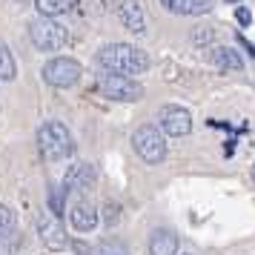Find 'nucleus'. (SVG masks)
I'll list each match as a JSON object with an SVG mask.
<instances>
[{"label": "nucleus", "instance_id": "7ed1b4c3", "mask_svg": "<svg viewBox=\"0 0 255 255\" xmlns=\"http://www.w3.org/2000/svg\"><path fill=\"white\" fill-rule=\"evenodd\" d=\"M132 149L138 152L140 161L161 163L163 158H166V138H163V132L158 127L143 124V127H138L135 135H132Z\"/></svg>", "mask_w": 255, "mask_h": 255}, {"label": "nucleus", "instance_id": "aec40b11", "mask_svg": "<svg viewBox=\"0 0 255 255\" xmlns=\"http://www.w3.org/2000/svg\"><path fill=\"white\" fill-rule=\"evenodd\" d=\"M106 224H118V218H121V207L118 204H106Z\"/></svg>", "mask_w": 255, "mask_h": 255}, {"label": "nucleus", "instance_id": "ddd939ff", "mask_svg": "<svg viewBox=\"0 0 255 255\" xmlns=\"http://www.w3.org/2000/svg\"><path fill=\"white\" fill-rule=\"evenodd\" d=\"M178 253V235L172 230H155L149 238V255H175Z\"/></svg>", "mask_w": 255, "mask_h": 255}, {"label": "nucleus", "instance_id": "f8f14e48", "mask_svg": "<svg viewBox=\"0 0 255 255\" xmlns=\"http://www.w3.org/2000/svg\"><path fill=\"white\" fill-rule=\"evenodd\" d=\"M163 9L172 14H207L215 0H161Z\"/></svg>", "mask_w": 255, "mask_h": 255}, {"label": "nucleus", "instance_id": "20e7f679", "mask_svg": "<svg viewBox=\"0 0 255 255\" xmlns=\"http://www.w3.org/2000/svg\"><path fill=\"white\" fill-rule=\"evenodd\" d=\"M29 37L40 52H58V49L66 46V29L55 20V17H37L35 23L29 26Z\"/></svg>", "mask_w": 255, "mask_h": 255}, {"label": "nucleus", "instance_id": "a878e982", "mask_svg": "<svg viewBox=\"0 0 255 255\" xmlns=\"http://www.w3.org/2000/svg\"><path fill=\"white\" fill-rule=\"evenodd\" d=\"M230 3H241V0H230Z\"/></svg>", "mask_w": 255, "mask_h": 255}, {"label": "nucleus", "instance_id": "dca6fc26", "mask_svg": "<svg viewBox=\"0 0 255 255\" xmlns=\"http://www.w3.org/2000/svg\"><path fill=\"white\" fill-rule=\"evenodd\" d=\"M17 78V63H14L12 49L0 40V81H14Z\"/></svg>", "mask_w": 255, "mask_h": 255}, {"label": "nucleus", "instance_id": "423d86ee", "mask_svg": "<svg viewBox=\"0 0 255 255\" xmlns=\"http://www.w3.org/2000/svg\"><path fill=\"white\" fill-rule=\"evenodd\" d=\"M43 81L58 89H69L81 81V63L75 58H52L43 66Z\"/></svg>", "mask_w": 255, "mask_h": 255}, {"label": "nucleus", "instance_id": "6ab92c4d", "mask_svg": "<svg viewBox=\"0 0 255 255\" xmlns=\"http://www.w3.org/2000/svg\"><path fill=\"white\" fill-rule=\"evenodd\" d=\"M235 20H238L241 26H250L253 23V12H250L247 6H238V9H235Z\"/></svg>", "mask_w": 255, "mask_h": 255}, {"label": "nucleus", "instance_id": "5701e85b", "mask_svg": "<svg viewBox=\"0 0 255 255\" xmlns=\"http://www.w3.org/2000/svg\"><path fill=\"white\" fill-rule=\"evenodd\" d=\"M238 43H241V46H244V49H247V52H250V55L255 58V46L250 43V40H247V37H238Z\"/></svg>", "mask_w": 255, "mask_h": 255}, {"label": "nucleus", "instance_id": "4be33fe9", "mask_svg": "<svg viewBox=\"0 0 255 255\" xmlns=\"http://www.w3.org/2000/svg\"><path fill=\"white\" fill-rule=\"evenodd\" d=\"M75 253H78V255H92V253H89V247H86L83 241H75Z\"/></svg>", "mask_w": 255, "mask_h": 255}, {"label": "nucleus", "instance_id": "f03ea898", "mask_svg": "<svg viewBox=\"0 0 255 255\" xmlns=\"http://www.w3.org/2000/svg\"><path fill=\"white\" fill-rule=\"evenodd\" d=\"M37 146L43 152V158L60 161V158H69L72 155L75 140H72V132L60 121H46L43 127L37 129Z\"/></svg>", "mask_w": 255, "mask_h": 255}, {"label": "nucleus", "instance_id": "f3484780", "mask_svg": "<svg viewBox=\"0 0 255 255\" xmlns=\"http://www.w3.org/2000/svg\"><path fill=\"white\" fill-rule=\"evenodd\" d=\"M14 224H17L14 212L6 207V204H0V235H9V232H14Z\"/></svg>", "mask_w": 255, "mask_h": 255}, {"label": "nucleus", "instance_id": "412c9836", "mask_svg": "<svg viewBox=\"0 0 255 255\" xmlns=\"http://www.w3.org/2000/svg\"><path fill=\"white\" fill-rule=\"evenodd\" d=\"M0 255H12V241H9V235H0Z\"/></svg>", "mask_w": 255, "mask_h": 255}, {"label": "nucleus", "instance_id": "1a4fd4ad", "mask_svg": "<svg viewBox=\"0 0 255 255\" xmlns=\"http://www.w3.org/2000/svg\"><path fill=\"white\" fill-rule=\"evenodd\" d=\"M95 186V166L92 163H75L63 178V192H89Z\"/></svg>", "mask_w": 255, "mask_h": 255}, {"label": "nucleus", "instance_id": "393cba45", "mask_svg": "<svg viewBox=\"0 0 255 255\" xmlns=\"http://www.w3.org/2000/svg\"><path fill=\"white\" fill-rule=\"evenodd\" d=\"M253 181H255V163H253Z\"/></svg>", "mask_w": 255, "mask_h": 255}, {"label": "nucleus", "instance_id": "f257e3e1", "mask_svg": "<svg viewBox=\"0 0 255 255\" xmlns=\"http://www.w3.org/2000/svg\"><path fill=\"white\" fill-rule=\"evenodd\" d=\"M98 63L112 75H140V72L149 69V55L138 46H129V43H109L98 52Z\"/></svg>", "mask_w": 255, "mask_h": 255}, {"label": "nucleus", "instance_id": "2eb2a0df", "mask_svg": "<svg viewBox=\"0 0 255 255\" xmlns=\"http://www.w3.org/2000/svg\"><path fill=\"white\" fill-rule=\"evenodd\" d=\"M78 6V0H35V9L40 12V17H58L66 14Z\"/></svg>", "mask_w": 255, "mask_h": 255}, {"label": "nucleus", "instance_id": "0eeeda50", "mask_svg": "<svg viewBox=\"0 0 255 255\" xmlns=\"http://www.w3.org/2000/svg\"><path fill=\"white\" fill-rule=\"evenodd\" d=\"M158 129L169 138H184L192 132V115L186 112L184 106H161L158 112Z\"/></svg>", "mask_w": 255, "mask_h": 255}, {"label": "nucleus", "instance_id": "9b49d317", "mask_svg": "<svg viewBox=\"0 0 255 255\" xmlns=\"http://www.w3.org/2000/svg\"><path fill=\"white\" fill-rule=\"evenodd\" d=\"M69 221H72V227L78 232H89L98 227V209H95V204H89V201H75L69 209Z\"/></svg>", "mask_w": 255, "mask_h": 255}, {"label": "nucleus", "instance_id": "a211bd4d", "mask_svg": "<svg viewBox=\"0 0 255 255\" xmlns=\"http://www.w3.org/2000/svg\"><path fill=\"white\" fill-rule=\"evenodd\" d=\"M63 195H66L63 189H52V192H49V212H52L55 218L63 215Z\"/></svg>", "mask_w": 255, "mask_h": 255}, {"label": "nucleus", "instance_id": "39448f33", "mask_svg": "<svg viewBox=\"0 0 255 255\" xmlns=\"http://www.w3.org/2000/svg\"><path fill=\"white\" fill-rule=\"evenodd\" d=\"M98 86H101V92L106 95V98H112V101H127V104H132V101H138V98H143V86H140L135 78H127V75H104V78H98Z\"/></svg>", "mask_w": 255, "mask_h": 255}, {"label": "nucleus", "instance_id": "6e6552de", "mask_svg": "<svg viewBox=\"0 0 255 255\" xmlns=\"http://www.w3.org/2000/svg\"><path fill=\"white\" fill-rule=\"evenodd\" d=\"M37 232H40V241L46 244L49 250H66V244H69V238H66V230H63V224H60L52 212H40L37 215Z\"/></svg>", "mask_w": 255, "mask_h": 255}, {"label": "nucleus", "instance_id": "9d476101", "mask_svg": "<svg viewBox=\"0 0 255 255\" xmlns=\"http://www.w3.org/2000/svg\"><path fill=\"white\" fill-rule=\"evenodd\" d=\"M118 17H121V23L127 26L129 32H135V35L146 32V14H143L138 0H121L118 3Z\"/></svg>", "mask_w": 255, "mask_h": 255}, {"label": "nucleus", "instance_id": "4468645a", "mask_svg": "<svg viewBox=\"0 0 255 255\" xmlns=\"http://www.w3.org/2000/svg\"><path fill=\"white\" fill-rule=\"evenodd\" d=\"M212 63H215V69L218 72H244V60L241 55L230 46H218L212 52Z\"/></svg>", "mask_w": 255, "mask_h": 255}, {"label": "nucleus", "instance_id": "b1692460", "mask_svg": "<svg viewBox=\"0 0 255 255\" xmlns=\"http://www.w3.org/2000/svg\"><path fill=\"white\" fill-rule=\"evenodd\" d=\"M101 255H127V253H124V250H115V253H112L109 247H104V250H101Z\"/></svg>", "mask_w": 255, "mask_h": 255}]
</instances>
